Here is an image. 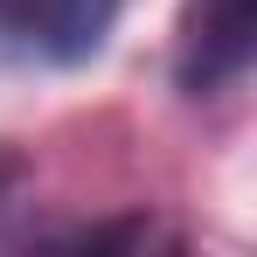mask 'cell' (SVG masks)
<instances>
[{
    "label": "cell",
    "instance_id": "6da1fadb",
    "mask_svg": "<svg viewBox=\"0 0 257 257\" xmlns=\"http://www.w3.org/2000/svg\"><path fill=\"white\" fill-rule=\"evenodd\" d=\"M257 56V7L250 0H188L181 42H174V84L188 97H222L250 77Z\"/></svg>",
    "mask_w": 257,
    "mask_h": 257
},
{
    "label": "cell",
    "instance_id": "7a4b0ae2",
    "mask_svg": "<svg viewBox=\"0 0 257 257\" xmlns=\"http://www.w3.org/2000/svg\"><path fill=\"white\" fill-rule=\"evenodd\" d=\"M118 0H0V56L21 63H84L104 49Z\"/></svg>",
    "mask_w": 257,
    "mask_h": 257
},
{
    "label": "cell",
    "instance_id": "3957f363",
    "mask_svg": "<svg viewBox=\"0 0 257 257\" xmlns=\"http://www.w3.org/2000/svg\"><path fill=\"white\" fill-rule=\"evenodd\" d=\"M160 229L146 222V215H125V222H90V229H77V236H63L70 250H146Z\"/></svg>",
    "mask_w": 257,
    "mask_h": 257
},
{
    "label": "cell",
    "instance_id": "277c9868",
    "mask_svg": "<svg viewBox=\"0 0 257 257\" xmlns=\"http://www.w3.org/2000/svg\"><path fill=\"white\" fill-rule=\"evenodd\" d=\"M21 188H28V160H21L14 146H0V222L14 215V202H21Z\"/></svg>",
    "mask_w": 257,
    "mask_h": 257
}]
</instances>
